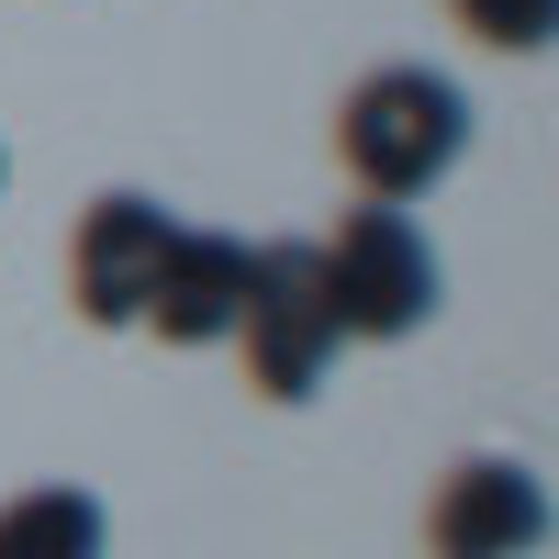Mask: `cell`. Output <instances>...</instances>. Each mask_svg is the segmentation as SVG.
<instances>
[{
    "instance_id": "obj_1",
    "label": "cell",
    "mask_w": 559,
    "mask_h": 559,
    "mask_svg": "<svg viewBox=\"0 0 559 559\" xmlns=\"http://www.w3.org/2000/svg\"><path fill=\"white\" fill-rule=\"evenodd\" d=\"M336 157L369 202H426L437 179L471 157V90L448 68H369L336 102Z\"/></svg>"
},
{
    "instance_id": "obj_2",
    "label": "cell",
    "mask_w": 559,
    "mask_h": 559,
    "mask_svg": "<svg viewBox=\"0 0 559 559\" xmlns=\"http://www.w3.org/2000/svg\"><path fill=\"white\" fill-rule=\"evenodd\" d=\"M313 280H324V313H336V336H414V324H437V292L448 269L426 247V224L403 202H358L336 236L313 247Z\"/></svg>"
},
{
    "instance_id": "obj_3",
    "label": "cell",
    "mask_w": 559,
    "mask_h": 559,
    "mask_svg": "<svg viewBox=\"0 0 559 559\" xmlns=\"http://www.w3.org/2000/svg\"><path fill=\"white\" fill-rule=\"evenodd\" d=\"M247 381L269 403H313L324 369H336V313H324V280H313V247H247V302H236V336Z\"/></svg>"
},
{
    "instance_id": "obj_4",
    "label": "cell",
    "mask_w": 559,
    "mask_h": 559,
    "mask_svg": "<svg viewBox=\"0 0 559 559\" xmlns=\"http://www.w3.org/2000/svg\"><path fill=\"white\" fill-rule=\"evenodd\" d=\"M168 236H179L168 202H146V191H102V202L79 213V236H68V302H79L90 324H134V313H146L157 258H168Z\"/></svg>"
},
{
    "instance_id": "obj_5",
    "label": "cell",
    "mask_w": 559,
    "mask_h": 559,
    "mask_svg": "<svg viewBox=\"0 0 559 559\" xmlns=\"http://www.w3.org/2000/svg\"><path fill=\"white\" fill-rule=\"evenodd\" d=\"M426 548L437 559H537L548 548V481L526 459H459L426 503Z\"/></svg>"
},
{
    "instance_id": "obj_6",
    "label": "cell",
    "mask_w": 559,
    "mask_h": 559,
    "mask_svg": "<svg viewBox=\"0 0 559 559\" xmlns=\"http://www.w3.org/2000/svg\"><path fill=\"white\" fill-rule=\"evenodd\" d=\"M236 302H247V236L179 224L134 324H157V347H224V336H236Z\"/></svg>"
},
{
    "instance_id": "obj_7",
    "label": "cell",
    "mask_w": 559,
    "mask_h": 559,
    "mask_svg": "<svg viewBox=\"0 0 559 559\" xmlns=\"http://www.w3.org/2000/svg\"><path fill=\"white\" fill-rule=\"evenodd\" d=\"M102 537H112V515L79 481H34L0 503V559H102Z\"/></svg>"
},
{
    "instance_id": "obj_8",
    "label": "cell",
    "mask_w": 559,
    "mask_h": 559,
    "mask_svg": "<svg viewBox=\"0 0 559 559\" xmlns=\"http://www.w3.org/2000/svg\"><path fill=\"white\" fill-rule=\"evenodd\" d=\"M448 23L471 45H492V57H537L548 23H559V0H448Z\"/></svg>"
},
{
    "instance_id": "obj_9",
    "label": "cell",
    "mask_w": 559,
    "mask_h": 559,
    "mask_svg": "<svg viewBox=\"0 0 559 559\" xmlns=\"http://www.w3.org/2000/svg\"><path fill=\"white\" fill-rule=\"evenodd\" d=\"M0 179H12V157H0Z\"/></svg>"
}]
</instances>
